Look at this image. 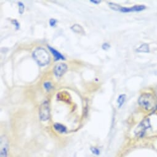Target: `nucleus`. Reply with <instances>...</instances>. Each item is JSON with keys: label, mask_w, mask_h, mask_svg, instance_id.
<instances>
[{"label": "nucleus", "mask_w": 157, "mask_h": 157, "mask_svg": "<svg viewBox=\"0 0 157 157\" xmlns=\"http://www.w3.org/2000/svg\"><path fill=\"white\" fill-rule=\"evenodd\" d=\"M91 1V3H93L96 4H99V3H100V1H96V0H91V1Z\"/></svg>", "instance_id": "nucleus-20"}, {"label": "nucleus", "mask_w": 157, "mask_h": 157, "mask_svg": "<svg viewBox=\"0 0 157 157\" xmlns=\"http://www.w3.org/2000/svg\"><path fill=\"white\" fill-rule=\"evenodd\" d=\"M136 51L138 53H149V46L147 44H142L137 49Z\"/></svg>", "instance_id": "nucleus-10"}, {"label": "nucleus", "mask_w": 157, "mask_h": 157, "mask_svg": "<svg viewBox=\"0 0 157 157\" xmlns=\"http://www.w3.org/2000/svg\"><path fill=\"white\" fill-rule=\"evenodd\" d=\"M18 5H19V12L20 14H22V13H23L24 12V4L21 3V2H19L18 3Z\"/></svg>", "instance_id": "nucleus-15"}, {"label": "nucleus", "mask_w": 157, "mask_h": 157, "mask_svg": "<svg viewBox=\"0 0 157 157\" xmlns=\"http://www.w3.org/2000/svg\"><path fill=\"white\" fill-rule=\"evenodd\" d=\"M44 87L48 91H50V89H51L53 88L52 84L50 82H45L44 83Z\"/></svg>", "instance_id": "nucleus-14"}, {"label": "nucleus", "mask_w": 157, "mask_h": 157, "mask_svg": "<svg viewBox=\"0 0 157 157\" xmlns=\"http://www.w3.org/2000/svg\"><path fill=\"white\" fill-rule=\"evenodd\" d=\"M33 57L40 66H45L49 63V55L46 50L43 48H37L33 53Z\"/></svg>", "instance_id": "nucleus-2"}, {"label": "nucleus", "mask_w": 157, "mask_h": 157, "mask_svg": "<svg viewBox=\"0 0 157 157\" xmlns=\"http://www.w3.org/2000/svg\"><path fill=\"white\" fill-rule=\"evenodd\" d=\"M156 101V98L150 93L142 94L138 100L140 106L146 110H149L155 107Z\"/></svg>", "instance_id": "nucleus-1"}, {"label": "nucleus", "mask_w": 157, "mask_h": 157, "mask_svg": "<svg viewBox=\"0 0 157 157\" xmlns=\"http://www.w3.org/2000/svg\"><path fill=\"white\" fill-rule=\"evenodd\" d=\"M150 128L151 125L149 119H144L139 123V125L134 131V133H135L136 136L141 138L145 136V134H146V131Z\"/></svg>", "instance_id": "nucleus-3"}, {"label": "nucleus", "mask_w": 157, "mask_h": 157, "mask_svg": "<svg viewBox=\"0 0 157 157\" xmlns=\"http://www.w3.org/2000/svg\"><path fill=\"white\" fill-rule=\"evenodd\" d=\"M49 48V49L50 50V51H51L53 54V55H54V59L55 60H65V58L64 55H62L59 51H57V50H55V49H54L53 48L48 46Z\"/></svg>", "instance_id": "nucleus-8"}, {"label": "nucleus", "mask_w": 157, "mask_h": 157, "mask_svg": "<svg viewBox=\"0 0 157 157\" xmlns=\"http://www.w3.org/2000/svg\"><path fill=\"white\" fill-rule=\"evenodd\" d=\"M145 9L144 6L141 5H137V6H134L131 8H124L121 7L120 11L122 13H130V12H136V11H141Z\"/></svg>", "instance_id": "nucleus-7"}, {"label": "nucleus", "mask_w": 157, "mask_h": 157, "mask_svg": "<svg viewBox=\"0 0 157 157\" xmlns=\"http://www.w3.org/2000/svg\"><path fill=\"white\" fill-rule=\"evenodd\" d=\"M126 100V95L125 94H121L119 96L118 98L117 99V102L118 104L119 108L121 107V106L124 104L125 101Z\"/></svg>", "instance_id": "nucleus-12"}, {"label": "nucleus", "mask_w": 157, "mask_h": 157, "mask_svg": "<svg viewBox=\"0 0 157 157\" xmlns=\"http://www.w3.org/2000/svg\"><path fill=\"white\" fill-rule=\"evenodd\" d=\"M0 141V157H8L9 144L8 138L1 136Z\"/></svg>", "instance_id": "nucleus-4"}, {"label": "nucleus", "mask_w": 157, "mask_h": 157, "mask_svg": "<svg viewBox=\"0 0 157 157\" xmlns=\"http://www.w3.org/2000/svg\"><path fill=\"white\" fill-rule=\"evenodd\" d=\"M110 47V44L109 43H105L103 44V45L102 46V49H104V50H107L108 49H109Z\"/></svg>", "instance_id": "nucleus-19"}, {"label": "nucleus", "mask_w": 157, "mask_h": 157, "mask_svg": "<svg viewBox=\"0 0 157 157\" xmlns=\"http://www.w3.org/2000/svg\"><path fill=\"white\" fill-rule=\"evenodd\" d=\"M50 111L49 105L48 101H44L40 107V118L41 121H47L49 119Z\"/></svg>", "instance_id": "nucleus-5"}, {"label": "nucleus", "mask_w": 157, "mask_h": 157, "mask_svg": "<svg viewBox=\"0 0 157 157\" xmlns=\"http://www.w3.org/2000/svg\"><path fill=\"white\" fill-rule=\"evenodd\" d=\"M12 23H13L14 25H15V28H16V29H17V30L19 29L20 26H19V23L18 22V20H12Z\"/></svg>", "instance_id": "nucleus-18"}, {"label": "nucleus", "mask_w": 157, "mask_h": 157, "mask_svg": "<svg viewBox=\"0 0 157 157\" xmlns=\"http://www.w3.org/2000/svg\"><path fill=\"white\" fill-rule=\"evenodd\" d=\"M71 29L75 33H85L83 30V28L78 24H74L71 27Z\"/></svg>", "instance_id": "nucleus-11"}, {"label": "nucleus", "mask_w": 157, "mask_h": 157, "mask_svg": "<svg viewBox=\"0 0 157 157\" xmlns=\"http://www.w3.org/2000/svg\"><path fill=\"white\" fill-rule=\"evenodd\" d=\"M57 23V20H55L54 19H51L49 20V24L51 27H54Z\"/></svg>", "instance_id": "nucleus-17"}, {"label": "nucleus", "mask_w": 157, "mask_h": 157, "mask_svg": "<svg viewBox=\"0 0 157 157\" xmlns=\"http://www.w3.org/2000/svg\"><path fill=\"white\" fill-rule=\"evenodd\" d=\"M91 150L92 153H94V155H98L100 153L99 150L98 149L96 148V147H91Z\"/></svg>", "instance_id": "nucleus-16"}, {"label": "nucleus", "mask_w": 157, "mask_h": 157, "mask_svg": "<svg viewBox=\"0 0 157 157\" xmlns=\"http://www.w3.org/2000/svg\"><path fill=\"white\" fill-rule=\"evenodd\" d=\"M109 6L110 7V8H111V9H113L114 11H120L121 8V7L120 6V5L114 3H109Z\"/></svg>", "instance_id": "nucleus-13"}, {"label": "nucleus", "mask_w": 157, "mask_h": 157, "mask_svg": "<svg viewBox=\"0 0 157 157\" xmlns=\"http://www.w3.org/2000/svg\"><path fill=\"white\" fill-rule=\"evenodd\" d=\"M54 128L56 131L59 133H64L67 131V128L65 126L60 124V123H55L54 125Z\"/></svg>", "instance_id": "nucleus-9"}, {"label": "nucleus", "mask_w": 157, "mask_h": 157, "mask_svg": "<svg viewBox=\"0 0 157 157\" xmlns=\"http://www.w3.org/2000/svg\"><path fill=\"white\" fill-rule=\"evenodd\" d=\"M68 67L64 63H59L54 67V75L59 78L62 76L65 71L67 70Z\"/></svg>", "instance_id": "nucleus-6"}]
</instances>
